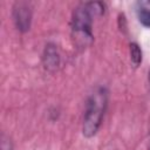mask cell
I'll return each mask as SVG.
<instances>
[{
    "mask_svg": "<svg viewBox=\"0 0 150 150\" xmlns=\"http://www.w3.org/2000/svg\"><path fill=\"white\" fill-rule=\"evenodd\" d=\"M104 12L101 2H82L73 12L71 33L79 47H86L93 40V19Z\"/></svg>",
    "mask_w": 150,
    "mask_h": 150,
    "instance_id": "6da1fadb",
    "label": "cell"
},
{
    "mask_svg": "<svg viewBox=\"0 0 150 150\" xmlns=\"http://www.w3.org/2000/svg\"><path fill=\"white\" fill-rule=\"evenodd\" d=\"M107 107V90L104 88L96 89L88 98L83 118V135L86 137L94 136L102 122Z\"/></svg>",
    "mask_w": 150,
    "mask_h": 150,
    "instance_id": "7a4b0ae2",
    "label": "cell"
},
{
    "mask_svg": "<svg viewBox=\"0 0 150 150\" xmlns=\"http://www.w3.org/2000/svg\"><path fill=\"white\" fill-rule=\"evenodd\" d=\"M13 16H14V22L19 30L26 32L29 29L32 11H30V6L27 2H16L14 6Z\"/></svg>",
    "mask_w": 150,
    "mask_h": 150,
    "instance_id": "3957f363",
    "label": "cell"
},
{
    "mask_svg": "<svg viewBox=\"0 0 150 150\" xmlns=\"http://www.w3.org/2000/svg\"><path fill=\"white\" fill-rule=\"evenodd\" d=\"M136 13L139 22L150 28V0H142L136 4Z\"/></svg>",
    "mask_w": 150,
    "mask_h": 150,
    "instance_id": "277c9868",
    "label": "cell"
},
{
    "mask_svg": "<svg viewBox=\"0 0 150 150\" xmlns=\"http://www.w3.org/2000/svg\"><path fill=\"white\" fill-rule=\"evenodd\" d=\"M45 64L48 69L55 68L59 64V55L56 53V49L54 46H48L45 52Z\"/></svg>",
    "mask_w": 150,
    "mask_h": 150,
    "instance_id": "5b68a950",
    "label": "cell"
},
{
    "mask_svg": "<svg viewBox=\"0 0 150 150\" xmlns=\"http://www.w3.org/2000/svg\"><path fill=\"white\" fill-rule=\"evenodd\" d=\"M130 55H131L132 63L137 67L142 61V52H141L139 47L136 43H131L130 45Z\"/></svg>",
    "mask_w": 150,
    "mask_h": 150,
    "instance_id": "8992f818",
    "label": "cell"
},
{
    "mask_svg": "<svg viewBox=\"0 0 150 150\" xmlns=\"http://www.w3.org/2000/svg\"><path fill=\"white\" fill-rule=\"evenodd\" d=\"M149 75H150V74H149ZM149 79H150V76H149Z\"/></svg>",
    "mask_w": 150,
    "mask_h": 150,
    "instance_id": "52a82bcc",
    "label": "cell"
}]
</instances>
